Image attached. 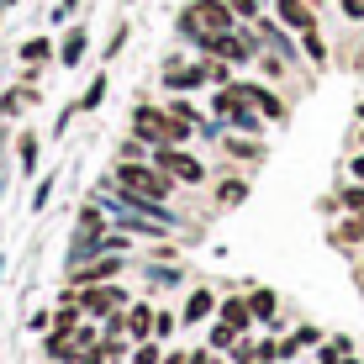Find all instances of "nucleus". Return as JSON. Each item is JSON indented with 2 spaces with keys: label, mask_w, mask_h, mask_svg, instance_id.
I'll list each match as a JSON object with an SVG mask.
<instances>
[{
  "label": "nucleus",
  "mask_w": 364,
  "mask_h": 364,
  "mask_svg": "<svg viewBox=\"0 0 364 364\" xmlns=\"http://www.w3.org/2000/svg\"><path fill=\"white\" fill-rule=\"evenodd\" d=\"M159 169H164V174H174V180H185V185H200V180H206V169H200L191 154L169 148V143H159Z\"/></svg>",
  "instance_id": "3"
},
{
  "label": "nucleus",
  "mask_w": 364,
  "mask_h": 364,
  "mask_svg": "<svg viewBox=\"0 0 364 364\" xmlns=\"http://www.w3.org/2000/svg\"><path fill=\"white\" fill-rule=\"evenodd\" d=\"M359 237H364V217L348 222V228H338V243H359Z\"/></svg>",
  "instance_id": "14"
},
{
  "label": "nucleus",
  "mask_w": 364,
  "mask_h": 364,
  "mask_svg": "<svg viewBox=\"0 0 364 364\" xmlns=\"http://www.w3.org/2000/svg\"><path fill=\"white\" fill-rule=\"evenodd\" d=\"M354 180H364V154L354 159Z\"/></svg>",
  "instance_id": "22"
},
{
  "label": "nucleus",
  "mask_w": 364,
  "mask_h": 364,
  "mask_svg": "<svg viewBox=\"0 0 364 364\" xmlns=\"http://www.w3.org/2000/svg\"><path fill=\"white\" fill-rule=\"evenodd\" d=\"M343 16L348 21H364V0H343Z\"/></svg>",
  "instance_id": "19"
},
{
  "label": "nucleus",
  "mask_w": 364,
  "mask_h": 364,
  "mask_svg": "<svg viewBox=\"0 0 364 364\" xmlns=\"http://www.w3.org/2000/svg\"><path fill=\"white\" fill-rule=\"evenodd\" d=\"M191 16H196L206 32H228V27H232V11L222 6V0H196V11H191Z\"/></svg>",
  "instance_id": "4"
},
{
  "label": "nucleus",
  "mask_w": 364,
  "mask_h": 364,
  "mask_svg": "<svg viewBox=\"0 0 364 364\" xmlns=\"http://www.w3.org/2000/svg\"><path fill=\"white\" fill-rule=\"evenodd\" d=\"M164 80L174 85V90H191V85H200V80H206V64H200V69H169Z\"/></svg>",
  "instance_id": "8"
},
{
  "label": "nucleus",
  "mask_w": 364,
  "mask_h": 364,
  "mask_svg": "<svg viewBox=\"0 0 364 364\" xmlns=\"http://www.w3.org/2000/svg\"><path fill=\"white\" fill-rule=\"evenodd\" d=\"M359 122H364V106H359Z\"/></svg>",
  "instance_id": "23"
},
{
  "label": "nucleus",
  "mask_w": 364,
  "mask_h": 364,
  "mask_svg": "<svg viewBox=\"0 0 364 364\" xmlns=\"http://www.w3.org/2000/svg\"><path fill=\"white\" fill-rule=\"evenodd\" d=\"M148 328H154V317H148V311H143V306H137V311H132V317H127V333H137V338H143Z\"/></svg>",
  "instance_id": "11"
},
{
  "label": "nucleus",
  "mask_w": 364,
  "mask_h": 364,
  "mask_svg": "<svg viewBox=\"0 0 364 364\" xmlns=\"http://www.w3.org/2000/svg\"><path fill=\"white\" fill-rule=\"evenodd\" d=\"M206 311H211V296H206V291H200V296H191V306H185V317L196 322V317H206Z\"/></svg>",
  "instance_id": "12"
},
{
  "label": "nucleus",
  "mask_w": 364,
  "mask_h": 364,
  "mask_svg": "<svg viewBox=\"0 0 364 364\" xmlns=\"http://www.w3.org/2000/svg\"><path fill=\"white\" fill-rule=\"evenodd\" d=\"M80 53H85V32H69V43H64V64H80Z\"/></svg>",
  "instance_id": "10"
},
{
  "label": "nucleus",
  "mask_w": 364,
  "mask_h": 364,
  "mask_svg": "<svg viewBox=\"0 0 364 364\" xmlns=\"http://www.w3.org/2000/svg\"><path fill=\"white\" fill-rule=\"evenodd\" d=\"M343 206H348V211H364V185H354V191H343Z\"/></svg>",
  "instance_id": "15"
},
{
  "label": "nucleus",
  "mask_w": 364,
  "mask_h": 364,
  "mask_svg": "<svg viewBox=\"0 0 364 364\" xmlns=\"http://www.w3.org/2000/svg\"><path fill=\"white\" fill-rule=\"evenodd\" d=\"M243 95L254 100V106L264 111V117H285V106H280V100H274V95L264 90V85H243Z\"/></svg>",
  "instance_id": "6"
},
{
  "label": "nucleus",
  "mask_w": 364,
  "mask_h": 364,
  "mask_svg": "<svg viewBox=\"0 0 364 364\" xmlns=\"http://www.w3.org/2000/svg\"><path fill=\"white\" fill-rule=\"evenodd\" d=\"M280 21L285 27H296V32H311V11H306V0H280Z\"/></svg>",
  "instance_id": "5"
},
{
  "label": "nucleus",
  "mask_w": 364,
  "mask_h": 364,
  "mask_svg": "<svg viewBox=\"0 0 364 364\" xmlns=\"http://www.w3.org/2000/svg\"><path fill=\"white\" fill-rule=\"evenodd\" d=\"M301 37H306V53H311V58H317V64H322V58H328V48H322V37H317V27H311V32H301Z\"/></svg>",
  "instance_id": "13"
},
{
  "label": "nucleus",
  "mask_w": 364,
  "mask_h": 364,
  "mask_svg": "<svg viewBox=\"0 0 364 364\" xmlns=\"http://www.w3.org/2000/svg\"><path fill=\"white\" fill-rule=\"evenodd\" d=\"M228 6L237 11V16H254V0H228Z\"/></svg>",
  "instance_id": "21"
},
{
  "label": "nucleus",
  "mask_w": 364,
  "mask_h": 364,
  "mask_svg": "<svg viewBox=\"0 0 364 364\" xmlns=\"http://www.w3.org/2000/svg\"><path fill=\"white\" fill-rule=\"evenodd\" d=\"M254 311H259V317H269V311H274V296L259 291V296H254Z\"/></svg>",
  "instance_id": "18"
},
{
  "label": "nucleus",
  "mask_w": 364,
  "mask_h": 364,
  "mask_svg": "<svg viewBox=\"0 0 364 364\" xmlns=\"http://www.w3.org/2000/svg\"><path fill=\"white\" fill-rule=\"evenodd\" d=\"M228 322H248V306H243V301H228Z\"/></svg>",
  "instance_id": "20"
},
{
  "label": "nucleus",
  "mask_w": 364,
  "mask_h": 364,
  "mask_svg": "<svg viewBox=\"0 0 364 364\" xmlns=\"http://www.w3.org/2000/svg\"><path fill=\"white\" fill-rule=\"evenodd\" d=\"M0 6H11V0H0Z\"/></svg>",
  "instance_id": "24"
},
{
  "label": "nucleus",
  "mask_w": 364,
  "mask_h": 364,
  "mask_svg": "<svg viewBox=\"0 0 364 364\" xmlns=\"http://www.w3.org/2000/svg\"><path fill=\"white\" fill-rule=\"evenodd\" d=\"M21 58H32V64H37V58H48V43H43V37H37V43H27V48H21Z\"/></svg>",
  "instance_id": "16"
},
{
  "label": "nucleus",
  "mask_w": 364,
  "mask_h": 364,
  "mask_svg": "<svg viewBox=\"0 0 364 364\" xmlns=\"http://www.w3.org/2000/svg\"><path fill=\"white\" fill-rule=\"evenodd\" d=\"M117 269H122V259H100V264H90L80 280H106V274H117Z\"/></svg>",
  "instance_id": "9"
},
{
  "label": "nucleus",
  "mask_w": 364,
  "mask_h": 364,
  "mask_svg": "<svg viewBox=\"0 0 364 364\" xmlns=\"http://www.w3.org/2000/svg\"><path fill=\"white\" fill-rule=\"evenodd\" d=\"M100 95H106V80H95V85H90V95H85L80 106H85V111H90V106H100Z\"/></svg>",
  "instance_id": "17"
},
{
  "label": "nucleus",
  "mask_w": 364,
  "mask_h": 364,
  "mask_svg": "<svg viewBox=\"0 0 364 364\" xmlns=\"http://www.w3.org/2000/svg\"><path fill=\"white\" fill-rule=\"evenodd\" d=\"M117 296H122V291H111V285H95V291H85V306H90V311H111V306H117Z\"/></svg>",
  "instance_id": "7"
},
{
  "label": "nucleus",
  "mask_w": 364,
  "mask_h": 364,
  "mask_svg": "<svg viewBox=\"0 0 364 364\" xmlns=\"http://www.w3.org/2000/svg\"><path fill=\"white\" fill-rule=\"evenodd\" d=\"M359 143H364V132H359Z\"/></svg>",
  "instance_id": "25"
},
{
  "label": "nucleus",
  "mask_w": 364,
  "mask_h": 364,
  "mask_svg": "<svg viewBox=\"0 0 364 364\" xmlns=\"http://www.w3.org/2000/svg\"><path fill=\"white\" fill-rule=\"evenodd\" d=\"M117 185H122V191H132V196H143V200H164L169 196V174L164 169H143V164H122L117 169Z\"/></svg>",
  "instance_id": "2"
},
{
  "label": "nucleus",
  "mask_w": 364,
  "mask_h": 364,
  "mask_svg": "<svg viewBox=\"0 0 364 364\" xmlns=\"http://www.w3.org/2000/svg\"><path fill=\"white\" fill-rule=\"evenodd\" d=\"M132 127H137V137H148V143H185V117L180 111H154V106H137V117H132Z\"/></svg>",
  "instance_id": "1"
}]
</instances>
